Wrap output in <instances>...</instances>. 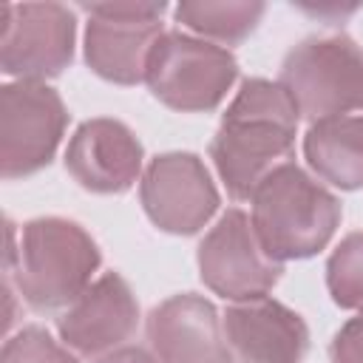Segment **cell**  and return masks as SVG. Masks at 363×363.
Wrapping results in <instances>:
<instances>
[{"mask_svg": "<svg viewBox=\"0 0 363 363\" xmlns=\"http://www.w3.org/2000/svg\"><path fill=\"white\" fill-rule=\"evenodd\" d=\"M298 108L281 82L244 79L210 142V159L227 187L241 201L295 150Z\"/></svg>", "mask_w": 363, "mask_h": 363, "instance_id": "obj_1", "label": "cell"}, {"mask_svg": "<svg viewBox=\"0 0 363 363\" xmlns=\"http://www.w3.org/2000/svg\"><path fill=\"white\" fill-rule=\"evenodd\" d=\"M6 275L14 278L20 298L37 309L51 312L71 306L94 281L99 269L96 241L68 218L45 216L34 218L20 230L6 221Z\"/></svg>", "mask_w": 363, "mask_h": 363, "instance_id": "obj_2", "label": "cell"}, {"mask_svg": "<svg viewBox=\"0 0 363 363\" xmlns=\"http://www.w3.org/2000/svg\"><path fill=\"white\" fill-rule=\"evenodd\" d=\"M250 201L252 230L264 252L278 264L320 252L340 224L335 193L292 162L272 170Z\"/></svg>", "mask_w": 363, "mask_h": 363, "instance_id": "obj_3", "label": "cell"}, {"mask_svg": "<svg viewBox=\"0 0 363 363\" xmlns=\"http://www.w3.org/2000/svg\"><path fill=\"white\" fill-rule=\"evenodd\" d=\"M278 82L303 119L363 111V48L346 34L306 37L284 57Z\"/></svg>", "mask_w": 363, "mask_h": 363, "instance_id": "obj_4", "label": "cell"}, {"mask_svg": "<svg viewBox=\"0 0 363 363\" xmlns=\"http://www.w3.org/2000/svg\"><path fill=\"white\" fill-rule=\"evenodd\" d=\"M235 57L210 40L184 31H164L145 68L150 94L173 111H213L235 82Z\"/></svg>", "mask_w": 363, "mask_h": 363, "instance_id": "obj_5", "label": "cell"}, {"mask_svg": "<svg viewBox=\"0 0 363 363\" xmlns=\"http://www.w3.org/2000/svg\"><path fill=\"white\" fill-rule=\"evenodd\" d=\"M68 111L43 82L14 79L0 88V176L6 182L45 167L65 133Z\"/></svg>", "mask_w": 363, "mask_h": 363, "instance_id": "obj_6", "label": "cell"}, {"mask_svg": "<svg viewBox=\"0 0 363 363\" xmlns=\"http://www.w3.org/2000/svg\"><path fill=\"white\" fill-rule=\"evenodd\" d=\"M85 26V62L91 71L116 85L145 79L147 57L162 31L164 3H91Z\"/></svg>", "mask_w": 363, "mask_h": 363, "instance_id": "obj_7", "label": "cell"}, {"mask_svg": "<svg viewBox=\"0 0 363 363\" xmlns=\"http://www.w3.org/2000/svg\"><path fill=\"white\" fill-rule=\"evenodd\" d=\"M77 20L62 3H6L0 68L6 77L43 82L74 60Z\"/></svg>", "mask_w": 363, "mask_h": 363, "instance_id": "obj_8", "label": "cell"}, {"mask_svg": "<svg viewBox=\"0 0 363 363\" xmlns=\"http://www.w3.org/2000/svg\"><path fill=\"white\" fill-rule=\"evenodd\" d=\"M199 272L216 295L241 303L269 295L284 264L264 252L250 216L233 207L199 244Z\"/></svg>", "mask_w": 363, "mask_h": 363, "instance_id": "obj_9", "label": "cell"}, {"mask_svg": "<svg viewBox=\"0 0 363 363\" xmlns=\"http://www.w3.org/2000/svg\"><path fill=\"white\" fill-rule=\"evenodd\" d=\"M139 199L147 218L173 235L199 233L218 210V190L210 170L193 153L156 156L142 173Z\"/></svg>", "mask_w": 363, "mask_h": 363, "instance_id": "obj_10", "label": "cell"}, {"mask_svg": "<svg viewBox=\"0 0 363 363\" xmlns=\"http://www.w3.org/2000/svg\"><path fill=\"white\" fill-rule=\"evenodd\" d=\"M147 340L159 363H233L218 309L193 292L173 295L150 309Z\"/></svg>", "mask_w": 363, "mask_h": 363, "instance_id": "obj_11", "label": "cell"}, {"mask_svg": "<svg viewBox=\"0 0 363 363\" xmlns=\"http://www.w3.org/2000/svg\"><path fill=\"white\" fill-rule=\"evenodd\" d=\"M139 323V303L119 272L99 275L60 318L57 332L77 354H108Z\"/></svg>", "mask_w": 363, "mask_h": 363, "instance_id": "obj_12", "label": "cell"}, {"mask_svg": "<svg viewBox=\"0 0 363 363\" xmlns=\"http://www.w3.org/2000/svg\"><path fill=\"white\" fill-rule=\"evenodd\" d=\"M142 145L119 119H88L65 150V170L91 193H125L142 173Z\"/></svg>", "mask_w": 363, "mask_h": 363, "instance_id": "obj_13", "label": "cell"}, {"mask_svg": "<svg viewBox=\"0 0 363 363\" xmlns=\"http://www.w3.org/2000/svg\"><path fill=\"white\" fill-rule=\"evenodd\" d=\"M224 335L241 363H301L309 352L303 318L269 295L227 306Z\"/></svg>", "mask_w": 363, "mask_h": 363, "instance_id": "obj_14", "label": "cell"}, {"mask_svg": "<svg viewBox=\"0 0 363 363\" xmlns=\"http://www.w3.org/2000/svg\"><path fill=\"white\" fill-rule=\"evenodd\" d=\"M303 156L320 182L340 190L363 187V113L312 122L303 136Z\"/></svg>", "mask_w": 363, "mask_h": 363, "instance_id": "obj_15", "label": "cell"}, {"mask_svg": "<svg viewBox=\"0 0 363 363\" xmlns=\"http://www.w3.org/2000/svg\"><path fill=\"white\" fill-rule=\"evenodd\" d=\"M176 23L199 34L201 40H216L224 45L241 43L261 20L264 3L250 0H187L173 9Z\"/></svg>", "mask_w": 363, "mask_h": 363, "instance_id": "obj_16", "label": "cell"}, {"mask_svg": "<svg viewBox=\"0 0 363 363\" xmlns=\"http://www.w3.org/2000/svg\"><path fill=\"white\" fill-rule=\"evenodd\" d=\"M326 286L337 306L363 309V233H349L326 264Z\"/></svg>", "mask_w": 363, "mask_h": 363, "instance_id": "obj_17", "label": "cell"}, {"mask_svg": "<svg viewBox=\"0 0 363 363\" xmlns=\"http://www.w3.org/2000/svg\"><path fill=\"white\" fill-rule=\"evenodd\" d=\"M0 363H79L77 354L54 340L43 326H23L3 343Z\"/></svg>", "mask_w": 363, "mask_h": 363, "instance_id": "obj_18", "label": "cell"}, {"mask_svg": "<svg viewBox=\"0 0 363 363\" xmlns=\"http://www.w3.org/2000/svg\"><path fill=\"white\" fill-rule=\"evenodd\" d=\"M329 360L332 363H363V312L346 320L332 343H329Z\"/></svg>", "mask_w": 363, "mask_h": 363, "instance_id": "obj_19", "label": "cell"}, {"mask_svg": "<svg viewBox=\"0 0 363 363\" xmlns=\"http://www.w3.org/2000/svg\"><path fill=\"white\" fill-rule=\"evenodd\" d=\"M96 363H159V360H156V354H150L139 346H119V349L102 354Z\"/></svg>", "mask_w": 363, "mask_h": 363, "instance_id": "obj_20", "label": "cell"}]
</instances>
